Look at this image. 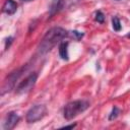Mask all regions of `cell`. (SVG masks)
<instances>
[{
    "instance_id": "cell-1",
    "label": "cell",
    "mask_w": 130,
    "mask_h": 130,
    "mask_svg": "<svg viewBox=\"0 0 130 130\" xmlns=\"http://www.w3.org/2000/svg\"><path fill=\"white\" fill-rule=\"evenodd\" d=\"M69 36L68 31L60 26H55L50 28L44 38L42 39L40 45H39V53L40 54H46L49 51H51L61 40Z\"/></svg>"
},
{
    "instance_id": "cell-2",
    "label": "cell",
    "mask_w": 130,
    "mask_h": 130,
    "mask_svg": "<svg viewBox=\"0 0 130 130\" xmlns=\"http://www.w3.org/2000/svg\"><path fill=\"white\" fill-rule=\"evenodd\" d=\"M89 104L87 101H83V100H77V101H73L68 103L63 111V115L64 118L66 120H71L74 117H76L78 114L84 112L87 108H88Z\"/></svg>"
},
{
    "instance_id": "cell-3",
    "label": "cell",
    "mask_w": 130,
    "mask_h": 130,
    "mask_svg": "<svg viewBox=\"0 0 130 130\" xmlns=\"http://www.w3.org/2000/svg\"><path fill=\"white\" fill-rule=\"evenodd\" d=\"M47 113V108L44 105H36L31 107L27 113H26V122L27 123H34L39 120H41Z\"/></svg>"
},
{
    "instance_id": "cell-4",
    "label": "cell",
    "mask_w": 130,
    "mask_h": 130,
    "mask_svg": "<svg viewBox=\"0 0 130 130\" xmlns=\"http://www.w3.org/2000/svg\"><path fill=\"white\" fill-rule=\"evenodd\" d=\"M23 70H24V67H22L20 69H17L16 71H13L12 73H10L6 77V79L4 80V82L2 84V87H1V94H4L5 92L10 91L14 87L16 80L20 77V75L22 74Z\"/></svg>"
},
{
    "instance_id": "cell-5",
    "label": "cell",
    "mask_w": 130,
    "mask_h": 130,
    "mask_svg": "<svg viewBox=\"0 0 130 130\" xmlns=\"http://www.w3.org/2000/svg\"><path fill=\"white\" fill-rule=\"evenodd\" d=\"M38 78V73L32 72L30 73L24 80H22L16 87V92L21 94V93H26L31 90V88L35 86Z\"/></svg>"
},
{
    "instance_id": "cell-6",
    "label": "cell",
    "mask_w": 130,
    "mask_h": 130,
    "mask_svg": "<svg viewBox=\"0 0 130 130\" xmlns=\"http://www.w3.org/2000/svg\"><path fill=\"white\" fill-rule=\"evenodd\" d=\"M19 116L14 113V112H10L6 115V118L4 120V123H3V128L5 130H11L15 127V125L17 124V122L19 121Z\"/></svg>"
},
{
    "instance_id": "cell-7",
    "label": "cell",
    "mask_w": 130,
    "mask_h": 130,
    "mask_svg": "<svg viewBox=\"0 0 130 130\" xmlns=\"http://www.w3.org/2000/svg\"><path fill=\"white\" fill-rule=\"evenodd\" d=\"M2 10L6 14H9V15L14 14L17 10V3L14 0H6L3 5Z\"/></svg>"
},
{
    "instance_id": "cell-8",
    "label": "cell",
    "mask_w": 130,
    "mask_h": 130,
    "mask_svg": "<svg viewBox=\"0 0 130 130\" xmlns=\"http://www.w3.org/2000/svg\"><path fill=\"white\" fill-rule=\"evenodd\" d=\"M63 2H64V0H52V4L50 6V11H49L50 17H52L53 15H55L62 8Z\"/></svg>"
},
{
    "instance_id": "cell-9",
    "label": "cell",
    "mask_w": 130,
    "mask_h": 130,
    "mask_svg": "<svg viewBox=\"0 0 130 130\" xmlns=\"http://www.w3.org/2000/svg\"><path fill=\"white\" fill-rule=\"evenodd\" d=\"M68 45H69L68 42H62L59 45V55L63 60H66V61L69 59V57H68Z\"/></svg>"
},
{
    "instance_id": "cell-10",
    "label": "cell",
    "mask_w": 130,
    "mask_h": 130,
    "mask_svg": "<svg viewBox=\"0 0 130 130\" xmlns=\"http://www.w3.org/2000/svg\"><path fill=\"white\" fill-rule=\"evenodd\" d=\"M112 25H113L114 30H116V31L121 30V22H120V19L117 16H114L112 18Z\"/></svg>"
},
{
    "instance_id": "cell-11",
    "label": "cell",
    "mask_w": 130,
    "mask_h": 130,
    "mask_svg": "<svg viewBox=\"0 0 130 130\" xmlns=\"http://www.w3.org/2000/svg\"><path fill=\"white\" fill-rule=\"evenodd\" d=\"M119 113H120V110H119L117 107H114L113 110H112V112H111V114H110V116H109V120H110V121L115 120V119L119 116Z\"/></svg>"
},
{
    "instance_id": "cell-12",
    "label": "cell",
    "mask_w": 130,
    "mask_h": 130,
    "mask_svg": "<svg viewBox=\"0 0 130 130\" xmlns=\"http://www.w3.org/2000/svg\"><path fill=\"white\" fill-rule=\"evenodd\" d=\"M95 20L98 21V22H100V23H103L104 21H105V15H104V13L101 11V10H98L96 12H95Z\"/></svg>"
},
{
    "instance_id": "cell-13",
    "label": "cell",
    "mask_w": 130,
    "mask_h": 130,
    "mask_svg": "<svg viewBox=\"0 0 130 130\" xmlns=\"http://www.w3.org/2000/svg\"><path fill=\"white\" fill-rule=\"evenodd\" d=\"M69 35H70L72 38H74L76 41H79V40L83 37V32H80V31H77V30H71Z\"/></svg>"
},
{
    "instance_id": "cell-14",
    "label": "cell",
    "mask_w": 130,
    "mask_h": 130,
    "mask_svg": "<svg viewBox=\"0 0 130 130\" xmlns=\"http://www.w3.org/2000/svg\"><path fill=\"white\" fill-rule=\"evenodd\" d=\"M12 41H13V38H12V37H8V38L6 39V42H5V49H8V48H9V46H10L11 43H12Z\"/></svg>"
},
{
    "instance_id": "cell-15",
    "label": "cell",
    "mask_w": 130,
    "mask_h": 130,
    "mask_svg": "<svg viewBox=\"0 0 130 130\" xmlns=\"http://www.w3.org/2000/svg\"><path fill=\"white\" fill-rule=\"evenodd\" d=\"M76 126V124H71V125H66V126H64L63 128H74Z\"/></svg>"
},
{
    "instance_id": "cell-16",
    "label": "cell",
    "mask_w": 130,
    "mask_h": 130,
    "mask_svg": "<svg viewBox=\"0 0 130 130\" xmlns=\"http://www.w3.org/2000/svg\"><path fill=\"white\" fill-rule=\"evenodd\" d=\"M126 37H127L128 39H130V32H129V34H127V35H126Z\"/></svg>"
},
{
    "instance_id": "cell-17",
    "label": "cell",
    "mask_w": 130,
    "mask_h": 130,
    "mask_svg": "<svg viewBox=\"0 0 130 130\" xmlns=\"http://www.w3.org/2000/svg\"><path fill=\"white\" fill-rule=\"evenodd\" d=\"M22 1H29V0H22Z\"/></svg>"
}]
</instances>
